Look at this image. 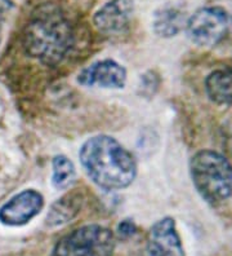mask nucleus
I'll use <instances>...</instances> for the list:
<instances>
[{
    "instance_id": "ddd939ff",
    "label": "nucleus",
    "mask_w": 232,
    "mask_h": 256,
    "mask_svg": "<svg viewBox=\"0 0 232 256\" xmlns=\"http://www.w3.org/2000/svg\"><path fill=\"white\" fill-rule=\"evenodd\" d=\"M52 182L57 189H66L72 184L75 178L74 163L65 156H54L52 163Z\"/></svg>"
},
{
    "instance_id": "9b49d317",
    "label": "nucleus",
    "mask_w": 232,
    "mask_h": 256,
    "mask_svg": "<svg viewBox=\"0 0 232 256\" xmlns=\"http://www.w3.org/2000/svg\"><path fill=\"white\" fill-rule=\"evenodd\" d=\"M208 97L217 105H232V66L214 70L205 79Z\"/></svg>"
},
{
    "instance_id": "423d86ee",
    "label": "nucleus",
    "mask_w": 232,
    "mask_h": 256,
    "mask_svg": "<svg viewBox=\"0 0 232 256\" xmlns=\"http://www.w3.org/2000/svg\"><path fill=\"white\" fill-rule=\"evenodd\" d=\"M43 207V196L34 189H27L15 194L0 207V222L8 226H21L34 219Z\"/></svg>"
},
{
    "instance_id": "7ed1b4c3",
    "label": "nucleus",
    "mask_w": 232,
    "mask_h": 256,
    "mask_svg": "<svg viewBox=\"0 0 232 256\" xmlns=\"http://www.w3.org/2000/svg\"><path fill=\"white\" fill-rule=\"evenodd\" d=\"M190 174L207 202L218 204L232 198V164L214 150H200L191 158Z\"/></svg>"
},
{
    "instance_id": "0eeeda50",
    "label": "nucleus",
    "mask_w": 232,
    "mask_h": 256,
    "mask_svg": "<svg viewBox=\"0 0 232 256\" xmlns=\"http://www.w3.org/2000/svg\"><path fill=\"white\" fill-rule=\"evenodd\" d=\"M146 256H186L176 222L172 218H164L150 229Z\"/></svg>"
},
{
    "instance_id": "f257e3e1",
    "label": "nucleus",
    "mask_w": 232,
    "mask_h": 256,
    "mask_svg": "<svg viewBox=\"0 0 232 256\" xmlns=\"http://www.w3.org/2000/svg\"><path fill=\"white\" fill-rule=\"evenodd\" d=\"M79 156L90 180L105 190L129 186L137 175L133 156L119 141L106 134L85 141Z\"/></svg>"
},
{
    "instance_id": "dca6fc26",
    "label": "nucleus",
    "mask_w": 232,
    "mask_h": 256,
    "mask_svg": "<svg viewBox=\"0 0 232 256\" xmlns=\"http://www.w3.org/2000/svg\"><path fill=\"white\" fill-rule=\"evenodd\" d=\"M0 40H1V20H0Z\"/></svg>"
},
{
    "instance_id": "4468645a",
    "label": "nucleus",
    "mask_w": 232,
    "mask_h": 256,
    "mask_svg": "<svg viewBox=\"0 0 232 256\" xmlns=\"http://www.w3.org/2000/svg\"><path fill=\"white\" fill-rule=\"evenodd\" d=\"M136 233V225L130 220H124L119 224L118 234L120 238H129Z\"/></svg>"
},
{
    "instance_id": "1a4fd4ad",
    "label": "nucleus",
    "mask_w": 232,
    "mask_h": 256,
    "mask_svg": "<svg viewBox=\"0 0 232 256\" xmlns=\"http://www.w3.org/2000/svg\"><path fill=\"white\" fill-rule=\"evenodd\" d=\"M77 82L87 87L121 88L127 82V72L114 60H102L84 69Z\"/></svg>"
},
{
    "instance_id": "f03ea898",
    "label": "nucleus",
    "mask_w": 232,
    "mask_h": 256,
    "mask_svg": "<svg viewBox=\"0 0 232 256\" xmlns=\"http://www.w3.org/2000/svg\"><path fill=\"white\" fill-rule=\"evenodd\" d=\"M74 28L66 14L57 8H41L27 22L22 44L28 56L45 65H56L74 46Z\"/></svg>"
},
{
    "instance_id": "39448f33",
    "label": "nucleus",
    "mask_w": 232,
    "mask_h": 256,
    "mask_svg": "<svg viewBox=\"0 0 232 256\" xmlns=\"http://www.w3.org/2000/svg\"><path fill=\"white\" fill-rule=\"evenodd\" d=\"M232 16L223 6H203L189 17L186 32L192 43L200 47H214L230 34Z\"/></svg>"
},
{
    "instance_id": "f8f14e48",
    "label": "nucleus",
    "mask_w": 232,
    "mask_h": 256,
    "mask_svg": "<svg viewBox=\"0 0 232 256\" xmlns=\"http://www.w3.org/2000/svg\"><path fill=\"white\" fill-rule=\"evenodd\" d=\"M81 200L77 194H68L57 200L46 216V222L50 226H58L72 220L80 211Z\"/></svg>"
},
{
    "instance_id": "2eb2a0df",
    "label": "nucleus",
    "mask_w": 232,
    "mask_h": 256,
    "mask_svg": "<svg viewBox=\"0 0 232 256\" xmlns=\"http://www.w3.org/2000/svg\"><path fill=\"white\" fill-rule=\"evenodd\" d=\"M13 6V3L10 2V0H0V13L4 12V10H9V8H12Z\"/></svg>"
},
{
    "instance_id": "6e6552de",
    "label": "nucleus",
    "mask_w": 232,
    "mask_h": 256,
    "mask_svg": "<svg viewBox=\"0 0 232 256\" xmlns=\"http://www.w3.org/2000/svg\"><path fill=\"white\" fill-rule=\"evenodd\" d=\"M133 13V0H110L97 10L93 22L101 32L118 34L129 26Z\"/></svg>"
},
{
    "instance_id": "9d476101",
    "label": "nucleus",
    "mask_w": 232,
    "mask_h": 256,
    "mask_svg": "<svg viewBox=\"0 0 232 256\" xmlns=\"http://www.w3.org/2000/svg\"><path fill=\"white\" fill-rule=\"evenodd\" d=\"M189 17L186 12L176 6H167L156 10L154 14V32L159 36L172 38L180 34L183 28H186Z\"/></svg>"
},
{
    "instance_id": "20e7f679",
    "label": "nucleus",
    "mask_w": 232,
    "mask_h": 256,
    "mask_svg": "<svg viewBox=\"0 0 232 256\" xmlns=\"http://www.w3.org/2000/svg\"><path fill=\"white\" fill-rule=\"evenodd\" d=\"M114 250V233L105 226L90 224L58 240L52 256H112Z\"/></svg>"
}]
</instances>
